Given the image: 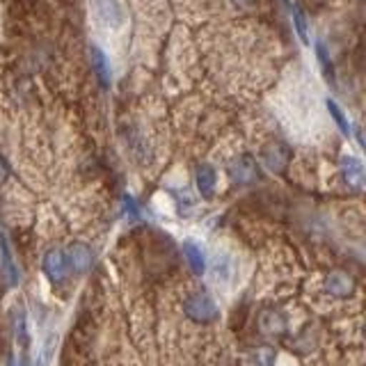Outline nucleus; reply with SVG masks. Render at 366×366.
Here are the masks:
<instances>
[{
	"mask_svg": "<svg viewBox=\"0 0 366 366\" xmlns=\"http://www.w3.org/2000/svg\"><path fill=\"white\" fill-rule=\"evenodd\" d=\"M183 314H186V318H190L192 323L209 325L220 318V309H217L215 300L206 291H194L183 300Z\"/></svg>",
	"mask_w": 366,
	"mask_h": 366,
	"instance_id": "nucleus-1",
	"label": "nucleus"
},
{
	"mask_svg": "<svg viewBox=\"0 0 366 366\" xmlns=\"http://www.w3.org/2000/svg\"><path fill=\"white\" fill-rule=\"evenodd\" d=\"M257 325H259V332L263 337L277 339V337L286 335V330H289V320H286V316L280 312V309L263 307L257 316Z\"/></svg>",
	"mask_w": 366,
	"mask_h": 366,
	"instance_id": "nucleus-2",
	"label": "nucleus"
},
{
	"mask_svg": "<svg viewBox=\"0 0 366 366\" xmlns=\"http://www.w3.org/2000/svg\"><path fill=\"white\" fill-rule=\"evenodd\" d=\"M41 268H44V274L49 277L51 284H62L66 282L69 277V263H66V254L64 249L60 247H53L44 254V261H41Z\"/></svg>",
	"mask_w": 366,
	"mask_h": 366,
	"instance_id": "nucleus-3",
	"label": "nucleus"
},
{
	"mask_svg": "<svg viewBox=\"0 0 366 366\" xmlns=\"http://www.w3.org/2000/svg\"><path fill=\"white\" fill-rule=\"evenodd\" d=\"M94 14L103 28L119 30L126 23V14L119 0H94Z\"/></svg>",
	"mask_w": 366,
	"mask_h": 366,
	"instance_id": "nucleus-4",
	"label": "nucleus"
},
{
	"mask_svg": "<svg viewBox=\"0 0 366 366\" xmlns=\"http://www.w3.org/2000/svg\"><path fill=\"white\" fill-rule=\"evenodd\" d=\"M229 177H232L234 183H238V186H249V183H254L259 179V165L257 160L243 154L238 156L232 165H229Z\"/></svg>",
	"mask_w": 366,
	"mask_h": 366,
	"instance_id": "nucleus-5",
	"label": "nucleus"
},
{
	"mask_svg": "<svg viewBox=\"0 0 366 366\" xmlns=\"http://www.w3.org/2000/svg\"><path fill=\"white\" fill-rule=\"evenodd\" d=\"M64 254H66L69 270L76 272V274H85L92 268V263H94L92 247L87 243H80V240H76V243L69 245V249L64 252Z\"/></svg>",
	"mask_w": 366,
	"mask_h": 366,
	"instance_id": "nucleus-6",
	"label": "nucleus"
},
{
	"mask_svg": "<svg viewBox=\"0 0 366 366\" xmlns=\"http://www.w3.org/2000/svg\"><path fill=\"white\" fill-rule=\"evenodd\" d=\"M261 158H263V165H266L270 172H274V174H282V172L291 163V152H289V147H286V144L274 142V144H268L266 149H263Z\"/></svg>",
	"mask_w": 366,
	"mask_h": 366,
	"instance_id": "nucleus-7",
	"label": "nucleus"
},
{
	"mask_svg": "<svg viewBox=\"0 0 366 366\" xmlns=\"http://www.w3.org/2000/svg\"><path fill=\"white\" fill-rule=\"evenodd\" d=\"M325 289L330 295L339 297V300H346V297L355 293V280L343 270H332L325 280Z\"/></svg>",
	"mask_w": 366,
	"mask_h": 366,
	"instance_id": "nucleus-8",
	"label": "nucleus"
},
{
	"mask_svg": "<svg viewBox=\"0 0 366 366\" xmlns=\"http://www.w3.org/2000/svg\"><path fill=\"white\" fill-rule=\"evenodd\" d=\"M341 177L346 181V186L352 190L364 188V165L360 158L355 156H343L341 158Z\"/></svg>",
	"mask_w": 366,
	"mask_h": 366,
	"instance_id": "nucleus-9",
	"label": "nucleus"
},
{
	"mask_svg": "<svg viewBox=\"0 0 366 366\" xmlns=\"http://www.w3.org/2000/svg\"><path fill=\"white\" fill-rule=\"evenodd\" d=\"M89 60H92V69H94V74L99 78V83L103 89H108L110 83H112V71H110V60L108 55L103 53L99 46H92L89 51Z\"/></svg>",
	"mask_w": 366,
	"mask_h": 366,
	"instance_id": "nucleus-10",
	"label": "nucleus"
},
{
	"mask_svg": "<svg viewBox=\"0 0 366 366\" xmlns=\"http://www.w3.org/2000/svg\"><path fill=\"white\" fill-rule=\"evenodd\" d=\"M194 186H197L202 197H213L215 192V186H217V172L209 165V163H202L194 172Z\"/></svg>",
	"mask_w": 366,
	"mask_h": 366,
	"instance_id": "nucleus-11",
	"label": "nucleus"
},
{
	"mask_svg": "<svg viewBox=\"0 0 366 366\" xmlns=\"http://www.w3.org/2000/svg\"><path fill=\"white\" fill-rule=\"evenodd\" d=\"M0 268H3L7 282L14 286L19 282V268L14 263V257H11V249H9V243H7V236L0 232Z\"/></svg>",
	"mask_w": 366,
	"mask_h": 366,
	"instance_id": "nucleus-12",
	"label": "nucleus"
},
{
	"mask_svg": "<svg viewBox=\"0 0 366 366\" xmlns=\"http://www.w3.org/2000/svg\"><path fill=\"white\" fill-rule=\"evenodd\" d=\"M183 257H186L188 266L194 274H204L206 272V259H204V252L202 247L194 243V240H183Z\"/></svg>",
	"mask_w": 366,
	"mask_h": 366,
	"instance_id": "nucleus-13",
	"label": "nucleus"
},
{
	"mask_svg": "<svg viewBox=\"0 0 366 366\" xmlns=\"http://www.w3.org/2000/svg\"><path fill=\"white\" fill-rule=\"evenodd\" d=\"M11 327H14V337L16 341H21L23 346L28 343V323H26V307L21 302L14 305L11 309Z\"/></svg>",
	"mask_w": 366,
	"mask_h": 366,
	"instance_id": "nucleus-14",
	"label": "nucleus"
},
{
	"mask_svg": "<svg viewBox=\"0 0 366 366\" xmlns=\"http://www.w3.org/2000/svg\"><path fill=\"white\" fill-rule=\"evenodd\" d=\"M286 5H289V11H291V19H293V26L297 30V37H300V41L305 46H309V32H307V16L302 14V9L297 3H293V0H284Z\"/></svg>",
	"mask_w": 366,
	"mask_h": 366,
	"instance_id": "nucleus-15",
	"label": "nucleus"
},
{
	"mask_svg": "<svg viewBox=\"0 0 366 366\" xmlns=\"http://www.w3.org/2000/svg\"><path fill=\"white\" fill-rule=\"evenodd\" d=\"M327 110H330V114H332V119L337 122V126H339V131L343 133V135H350V122H348V117H346V112H343L339 106H337V101H332V99H327Z\"/></svg>",
	"mask_w": 366,
	"mask_h": 366,
	"instance_id": "nucleus-16",
	"label": "nucleus"
},
{
	"mask_svg": "<svg viewBox=\"0 0 366 366\" xmlns=\"http://www.w3.org/2000/svg\"><path fill=\"white\" fill-rule=\"evenodd\" d=\"M211 268H213V277L217 282H229V280H232V274H234V268H232V261H229V257H217Z\"/></svg>",
	"mask_w": 366,
	"mask_h": 366,
	"instance_id": "nucleus-17",
	"label": "nucleus"
},
{
	"mask_svg": "<svg viewBox=\"0 0 366 366\" xmlns=\"http://www.w3.org/2000/svg\"><path fill=\"white\" fill-rule=\"evenodd\" d=\"M274 357H277V355H274V350L268 346H261L249 352V360L254 366H274Z\"/></svg>",
	"mask_w": 366,
	"mask_h": 366,
	"instance_id": "nucleus-18",
	"label": "nucleus"
},
{
	"mask_svg": "<svg viewBox=\"0 0 366 366\" xmlns=\"http://www.w3.org/2000/svg\"><path fill=\"white\" fill-rule=\"evenodd\" d=\"M316 55H318V62H320V66H323L327 80H330V76H332V62H330V53H327L323 41H316Z\"/></svg>",
	"mask_w": 366,
	"mask_h": 366,
	"instance_id": "nucleus-19",
	"label": "nucleus"
},
{
	"mask_svg": "<svg viewBox=\"0 0 366 366\" xmlns=\"http://www.w3.org/2000/svg\"><path fill=\"white\" fill-rule=\"evenodd\" d=\"M55 346H57V337L55 335H49L44 341V350H41V364H49L51 357L55 355Z\"/></svg>",
	"mask_w": 366,
	"mask_h": 366,
	"instance_id": "nucleus-20",
	"label": "nucleus"
},
{
	"mask_svg": "<svg viewBox=\"0 0 366 366\" xmlns=\"http://www.w3.org/2000/svg\"><path fill=\"white\" fill-rule=\"evenodd\" d=\"M124 211L129 213L131 217H140V209H137L135 199L131 197V194H124Z\"/></svg>",
	"mask_w": 366,
	"mask_h": 366,
	"instance_id": "nucleus-21",
	"label": "nucleus"
},
{
	"mask_svg": "<svg viewBox=\"0 0 366 366\" xmlns=\"http://www.w3.org/2000/svg\"><path fill=\"white\" fill-rule=\"evenodd\" d=\"M7 174H9V169H7V165H5V160H0V183H3V181L7 179Z\"/></svg>",
	"mask_w": 366,
	"mask_h": 366,
	"instance_id": "nucleus-22",
	"label": "nucleus"
},
{
	"mask_svg": "<svg viewBox=\"0 0 366 366\" xmlns=\"http://www.w3.org/2000/svg\"><path fill=\"white\" fill-rule=\"evenodd\" d=\"M234 3L240 7H249V5H254V0H234Z\"/></svg>",
	"mask_w": 366,
	"mask_h": 366,
	"instance_id": "nucleus-23",
	"label": "nucleus"
}]
</instances>
